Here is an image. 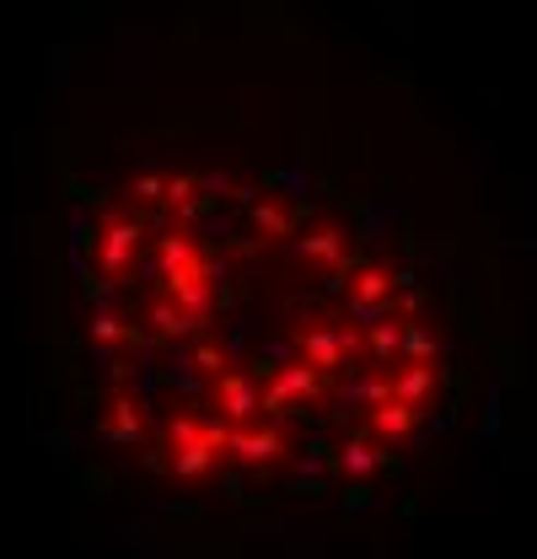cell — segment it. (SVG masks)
Listing matches in <instances>:
<instances>
[{
    "label": "cell",
    "mask_w": 537,
    "mask_h": 559,
    "mask_svg": "<svg viewBox=\"0 0 537 559\" xmlns=\"http://www.w3.org/2000/svg\"><path fill=\"white\" fill-rule=\"evenodd\" d=\"M70 253L86 415L178 500L371 495L446 409L430 290L329 194L145 173L92 200Z\"/></svg>",
    "instance_id": "1"
}]
</instances>
